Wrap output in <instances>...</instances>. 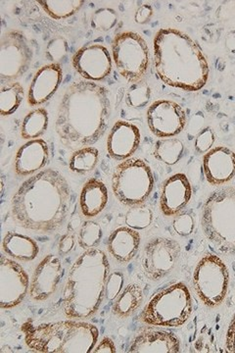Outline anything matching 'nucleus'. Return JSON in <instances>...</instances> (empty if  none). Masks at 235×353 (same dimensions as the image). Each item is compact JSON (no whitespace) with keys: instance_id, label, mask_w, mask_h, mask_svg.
I'll return each mask as SVG.
<instances>
[{"instance_id":"1","label":"nucleus","mask_w":235,"mask_h":353,"mask_svg":"<svg viewBox=\"0 0 235 353\" xmlns=\"http://www.w3.org/2000/svg\"><path fill=\"white\" fill-rule=\"evenodd\" d=\"M110 116L108 90L97 83L79 81L69 85L62 97L56 132L63 145L76 150L99 141L105 134Z\"/></svg>"},{"instance_id":"2","label":"nucleus","mask_w":235,"mask_h":353,"mask_svg":"<svg viewBox=\"0 0 235 353\" xmlns=\"http://www.w3.org/2000/svg\"><path fill=\"white\" fill-rule=\"evenodd\" d=\"M71 189L65 176L48 168L30 176L12 197V217L19 226L37 233L58 231L66 222Z\"/></svg>"},{"instance_id":"3","label":"nucleus","mask_w":235,"mask_h":353,"mask_svg":"<svg viewBox=\"0 0 235 353\" xmlns=\"http://www.w3.org/2000/svg\"><path fill=\"white\" fill-rule=\"evenodd\" d=\"M156 76L172 88L198 92L208 82L210 68L201 46L185 32L162 28L153 41Z\"/></svg>"},{"instance_id":"4","label":"nucleus","mask_w":235,"mask_h":353,"mask_svg":"<svg viewBox=\"0 0 235 353\" xmlns=\"http://www.w3.org/2000/svg\"><path fill=\"white\" fill-rule=\"evenodd\" d=\"M110 271L108 257L99 248L85 250L70 269L63 292V310L71 319H88L105 296Z\"/></svg>"},{"instance_id":"5","label":"nucleus","mask_w":235,"mask_h":353,"mask_svg":"<svg viewBox=\"0 0 235 353\" xmlns=\"http://www.w3.org/2000/svg\"><path fill=\"white\" fill-rule=\"evenodd\" d=\"M25 345L32 352L41 353L92 352L99 338L95 325L81 321H59L22 325Z\"/></svg>"},{"instance_id":"6","label":"nucleus","mask_w":235,"mask_h":353,"mask_svg":"<svg viewBox=\"0 0 235 353\" xmlns=\"http://www.w3.org/2000/svg\"><path fill=\"white\" fill-rule=\"evenodd\" d=\"M202 230L223 254L235 255V187L212 192L202 210Z\"/></svg>"},{"instance_id":"7","label":"nucleus","mask_w":235,"mask_h":353,"mask_svg":"<svg viewBox=\"0 0 235 353\" xmlns=\"http://www.w3.org/2000/svg\"><path fill=\"white\" fill-rule=\"evenodd\" d=\"M192 313V297L187 285L176 283L156 294L141 314L144 324L161 328H178Z\"/></svg>"},{"instance_id":"8","label":"nucleus","mask_w":235,"mask_h":353,"mask_svg":"<svg viewBox=\"0 0 235 353\" xmlns=\"http://www.w3.org/2000/svg\"><path fill=\"white\" fill-rule=\"evenodd\" d=\"M154 188L151 167L141 158H130L116 166L112 176L114 196L124 205L134 206L147 201Z\"/></svg>"},{"instance_id":"9","label":"nucleus","mask_w":235,"mask_h":353,"mask_svg":"<svg viewBox=\"0 0 235 353\" xmlns=\"http://www.w3.org/2000/svg\"><path fill=\"white\" fill-rule=\"evenodd\" d=\"M112 55L116 69L127 82L141 81L150 63L148 44L134 32L118 34L112 43Z\"/></svg>"},{"instance_id":"10","label":"nucleus","mask_w":235,"mask_h":353,"mask_svg":"<svg viewBox=\"0 0 235 353\" xmlns=\"http://www.w3.org/2000/svg\"><path fill=\"white\" fill-rule=\"evenodd\" d=\"M192 284L205 305L218 307L225 301L229 290V268L218 255L207 253L195 267Z\"/></svg>"},{"instance_id":"11","label":"nucleus","mask_w":235,"mask_h":353,"mask_svg":"<svg viewBox=\"0 0 235 353\" xmlns=\"http://www.w3.org/2000/svg\"><path fill=\"white\" fill-rule=\"evenodd\" d=\"M32 61V50L24 32L11 30L0 41V77L13 82L27 73Z\"/></svg>"},{"instance_id":"12","label":"nucleus","mask_w":235,"mask_h":353,"mask_svg":"<svg viewBox=\"0 0 235 353\" xmlns=\"http://www.w3.org/2000/svg\"><path fill=\"white\" fill-rule=\"evenodd\" d=\"M181 246L176 241L167 238H154L146 243L143 250V267L150 281H160L169 275L176 266Z\"/></svg>"},{"instance_id":"13","label":"nucleus","mask_w":235,"mask_h":353,"mask_svg":"<svg viewBox=\"0 0 235 353\" xmlns=\"http://www.w3.org/2000/svg\"><path fill=\"white\" fill-rule=\"evenodd\" d=\"M30 278L25 269L6 255L0 257V307H16L30 290Z\"/></svg>"},{"instance_id":"14","label":"nucleus","mask_w":235,"mask_h":353,"mask_svg":"<svg viewBox=\"0 0 235 353\" xmlns=\"http://www.w3.org/2000/svg\"><path fill=\"white\" fill-rule=\"evenodd\" d=\"M149 130L157 138H173L183 131L186 125L185 109L176 102L160 99L147 109Z\"/></svg>"},{"instance_id":"15","label":"nucleus","mask_w":235,"mask_h":353,"mask_svg":"<svg viewBox=\"0 0 235 353\" xmlns=\"http://www.w3.org/2000/svg\"><path fill=\"white\" fill-rule=\"evenodd\" d=\"M108 48L99 43H88L74 53L72 64L76 73L90 82H102L112 72Z\"/></svg>"},{"instance_id":"16","label":"nucleus","mask_w":235,"mask_h":353,"mask_svg":"<svg viewBox=\"0 0 235 353\" xmlns=\"http://www.w3.org/2000/svg\"><path fill=\"white\" fill-rule=\"evenodd\" d=\"M64 276V267L61 260L50 254L37 265L32 275L30 296L34 301H45L57 290Z\"/></svg>"},{"instance_id":"17","label":"nucleus","mask_w":235,"mask_h":353,"mask_svg":"<svg viewBox=\"0 0 235 353\" xmlns=\"http://www.w3.org/2000/svg\"><path fill=\"white\" fill-rule=\"evenodd\" d=\"M141 141L139 127L127 121H118L107 138V152L113 159L125 161L136 153Z\"/></svg>"},{"instance_id":"18","label":"nucleus","mask_w":235,"mask_h":353,"mask_svg":"<svg viewBox=\"0 0 235 353\" xmlns=\"http://www.w3.org/2000/svg\"><path fill=\"white\" fill-rule=\"evenodd\" d=\"M192 196V183L187 176L174 174L163 183L160 209L167 217L178 215L188 205Z\"/></svg>"},{"instance_id":"19","label":"nucleus","mask_w":235,"mask_h":353,"mask_svg":"<svg viewBox=\"0 0 235 353\" xmlns=\"http://www.w3.org/2000/svg\"><path fill=\"white\" fill-rule=\"evenodd\" d=\"M63 69L59 63L44 65L37 70L30 85L28 103L32 108L50 101L61 85Z\"/></svg>"},{"instance_id":"20","label":"nucleus","mask_w":235,"mask_h":353,"mask_svg":"<svg viewBox=\"0 0 235 353\" xmlns=\"http://www.w3.org/2000/svg\"><path fill=\"white\" fill-rule=\"evenodd\" d=\"M205 178L212 185L230 182L235 176V152L225 146L212 148L202 159Z\"/></svg>"},{"instance_id":"21","label":"nucleus","mask_w":235,"mask_h":353,"mask_svg":"<svg viewBox=\"0 0 235 353\" xmlns=\"http://www.w3.org/2000/svg\"><path fill=\"white\" fill-rule=\"evenodd\" d=\"M181 341L170 331L146 328L130 343V353H180Z\"/></svg>"},{"instance_id":"22","label":"nucleus","mask_w":235,"mask_h":353,"mask_svg":"<svg viewBox=\"0 0 235 353\" xmlns=\"http://www.w3.org/2000/svg\"><path fill=\"white\" fill-rule=\"evenodd\" d=\"M50 159V148L43 139H37L28 141L16 153L14 170L18 176L36 175L43 171Z\"/></svg>"},{"instance_id":"23","label":"nucleus","mask_w":235,"mask_h":353,"mask_svg":"<svg viewBox=\"0 0 235 353\" xmlns=\"http://www.w3.org/2000/svg\"><path fill=\"white\" fill-rule=\"evenodd\" d=\"M141 234L130 227H119L112 232L107 241L109 254L120 263L134 259L141 246Z\"/></svg>"},{"instance_id":"24","label":"nucleus","mask_w":235,"mask_h":353,"mask_svg":"<svg viewBox=\"0 0 235 353\" xmlns=\"http://www.w3.org/2000/svg\"><path fill=\"white\" fill-rule=\"evenodd\" d=\"M108 201V189L105 183L97 179H90L81 192V213L87 218L96 217L105 209Z\"/></svg>"},{"instance_id":"25","label":"nucleus","mask_w":235,"mask_h":353,"mask_svg":"<svg viewBox=\"0 0 235 353\" xmlns=\"http://www.w3.org/2000/svg\"><path fill=\"white\" fill-rule=\"evenodd\" d=\"M2 250L11 259L30 262L37 259L39 246L36 241L25 234L8 232L2 241Z\"/></svg>"},{"instance_id":"26","label":"nucleus","mask_w":235,"mask_h":353,"mask_svg":"<svg viewBox=\"0 0 235 353\" xmlns=\"http://www.w3.org/2000/svg\"><path fill=\"white\" fill-rule=\"evenodd\" d=\"M143 303V292L141 285L129 284L115 299L112 312L121 319H125L134 314Z\"/></svg>"},{"instance_id":"27","label":"nucleus","mask_w":235,"mask_h":353,"mask_svg":"<svg viewBox=\"0 0 235 353\" xmlns=\"http://www.w3.org/2000/svg\"><path fill=\"white\" fill-rule=\"evenodd\" d=\"M48 112L46 109L37 108L25 116L21 126V136L24 139H37L43 137L48 131Z\"/></svg>"},{"instance_id":"28","label":"nucleus","mask_w":235,"mask_h":353,"mask_svg":"<svg viewBox=\"0 0 235 353\" xmlns=\"http://www.w3.org/2000/svg\"><path fill=\"white\" fill-rule=\"evenodd\" d=\"M185 154V145L178 139L166 138L156 141L153 155L158 161L173 166L181 161Z\"/></svg>"},{"instance_id":"29","label":"nucleus","mask_w":235,"mask_h":353,"mask_svg":"<svg viewBox=\"0 0 235 353\" xmlns=\"http://www.w3.org/2000/svg\"><path fill=\"white\" fill-rule=\"evenodd\" d=\"M99 160V150L94 146H85L74 150L70 157L69 168L74 173L83 175L94 170Z\"/></svg>"},{"instance_id":"30","label":"nucleus","mask_w":235,"mask_h":353,"mask_svg":"<svg viewBox=\"0 0 235 353\" xmlns=\"http://www.w3.org/2000/svg\"><path fill=\"white\" fill-rule=\"evenodd\" d=\"M37 3L51 18L62 20L71 17L78 12L85 1L83 0H39Z\"/></svg>"},{"instance_id":"31","label":"nucleus","mask_w":235,"mask_h":353,"mask_svg":"<svg viewBox=\"0 0 235 353\" xmlns=\"http://www.w3.org/2000/svg\"><path fill=\"white\" fill-rule=\"evenodd\" d=\"M24 88L20 83H8L0 90V114L10 116L20 108L24 99Z\"/></svg>"},{"instance_id":"32","label":"nucleus","mask_w":235,"mask_h":353,"mask_svg":"<svg viewBox=\"0 0 235 353\" xmlns=\"http://www.w3.org/2000/svg\"><path fill=\"white\" fill-rule=\"evenodd\" d=\"M153 222V212L146 204L130 206L125 213V223L127 227L136 231H143L151 226Z\"/></svg>"},{"instance_id":"33","label":"nucleus","mask_w":235,"mask_h":353,"mask_svg":"<svg viewBox=\"0 0 235 353\" xmlns=\"http://www.w3.org/2000/svg\"><path fill=\"white\" fill-rule=\"evenodd\" d=\"M151 88L145 81L132 83L125 95V102L130 108L134 109H143L148 105L151 99Z\"/></svg>"},{"instance_id":"34","label":"nucleus","mask_w":235,"mask_h":353,"mask_svg":"<svg viewBox=\"0 0 235 353\" xmlns=\"http://www.w3.org/2000/svg\"><path fill=\"white\" fill-rule=\"evenodd\" d=\"M103 236V231L99 223L94 221H85L81 225L79 233V245L83 250H88L96 248Z\"/></svg>"},{"instance_id":"35","label":"nucleus","mask_w":235,"mask_h":353,"mask_svg":"<svg viewBox=\"0 0 235 353\" xmlns=\"http://www.w3.org/2000/svg\"><path fill=\"white\" fill-rule=\"evenodd\" d=\"M119 20L118 13L113 8H99L93 13L92 17V28L99 32H108L113 29Z\"/></svg>"},{"instance_id":"36","label":"nucleus","mask_w":235,"mask_h":353,"mask_svg":"<svg viewBox=\"0 0 235 353\" xmlns=\"http://www.w3.org/2000/svg\"><path fill=\"white\" fill-rule=\"evenodd\" d=\"M196 227V220L192 211H183L176 215L173 221V229L178 236H192Z\"/></svg>"},{"instance_id":"37","label":"nucleus","mask_w":235,"mask_h":353,"mask_svg":"<svg viewBox=\"0 0 235 353\" xmlns=\"http://www.w3.org/2000/svg\"><path fill=\"white\" fill-rule=\"evenodd\" d=\"M69 50V44L67 39L63 37H56L51 39L46 46L45 57L52 63H59L65 57Z\"/></svg>"},{"instance_id":"38","label":"nucleus","mask_w":235,"mask_h":353,"mask_svg":"<svg viewBox=\"0 0 235 353\" xmlns=\"http://www.w3.org/2000/svg\"><path fill=\"white\" fill-rule=\"evenodd\" d=\"M125 277L121 271H114L109 274L105 285V297L108 301H113L120 296L124 290Z\"/></svg>"},{"instance_id":"39","label":"nucleus","mask_w":235,"mask_h":353,"mask_svg":"<svg viewBox=\"0 0 235 353\" xmlns=\"http://www.w3.org/2000/svg\"><path fill=\"white\" fill-rule=\"evenodd\" d=\"M216 141V134L211 127H205L201 130L195 138V152L198 154H206L210 152Z\"/></svg>"},{"instance_id":"40","label":"nucleus","mask_w":235,"mask_h":353,"mask_svg":"<svg viewBox=\"0 0 235 353\" xmlns=\"http://www.w3.org/2000/svg\"><path fill=\"white\" fill-rule=\"evenodd\" d=\"M74 245H76V239H74L73 233L63 234L61 240L59 241V248H58L59 254L61 256L69 254L74 250Z\"/></svg>"},{"instance_id":"41","label":"nucleus","mask_w":235,"mask_h":353,"mask_svg":"<svg viewBox=\"0 0 235 353\" xmlns=\"http://www.w3.org/2000/svg\"><path fill=\"white\" fill-rule=\"evenodd\" d=\"M153 13L154 11L150 4H143L137 9L136 15H134V21L137 24H147L152 18Z\"/></svg>"},{"instance_id":"42","label":"nucleus","mask_w":235,"mask_h":353,"mask_svg":"<svg viewBox=\"0 0 235 353\" xmlns=\"http://www.w3.org/2000/svg\"><path fill=\"white\" fill-rule=\"evenodd\" d=\"M92 352L116 353L117 352V350H116L115 343H114L113 340H112L110 338H108V336H105V338L102 339V341H100L96 347L93 348Z\"/></svg>"},{"instance_id":"43","label":"nucleus","mask_w":235,"mask_h":353,"mask_svg":"<svg viewBox=\"0 0 235 353\" xmlns=\"http://www.w3.org/2000/svg\"><path fill=\"white\" fill-rule=\"evenodd\" d=\"M225 348L229 353H235V314L230 321L225 336Z\"/></svg>"},{"instance_id":"44","label":"nucleus","mask_w":235,"mask_h":353,"mask_svg":"<svg viewBox=\"0 0 235 353\" xmlns=\"http://www.w3.org/2000/svg\"><path fill=\"white\" fill-rule=\"evenodd\" d=\"M227 50L235 54V31L230 32L229 36L225 39Z\"/></svg>"}]
</instances>
